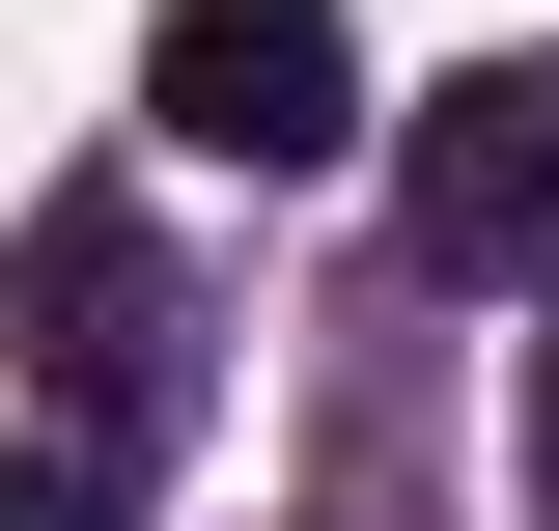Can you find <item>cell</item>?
Wrapping results in <instances>:
<instances>
[{
  "label": "cell",
  "instance_id": "4",
  "mask_svg": "<svg viewBox=\"0 0 559 531\" xmlns=\"http://www.w3.org/2000/svg\"><path fill=\"white\" fill-rule=\"evenodd\" d=\"M0 531H140V504H112V448H0Z\"/></svg>",
  "mask_w": 559,
  "mask_h": 531
},
{
  "label": "cell",
  "instance_id": "1",
  "mask_svg": "<svg viewBox=\"0 0 559 531\" xmlns=\"http://www.w3.org/2000/svg\"><path fill=\"white\" fill-rule=\"evenodd\" d=\"M140 113H168V168H336L364 140V28L336 0H140Z\"/></svg>",
  "mask_w": 559,
  "mask_h": 531
},
{
  "label": "cell",
  "instance_id": "3",
  "mask_svg": "<svg viewBox=\"0 0 559 531\" xmlns=\"http://www.w3.org/2000/svg\"><path fill=\"white\" fill-rule=\"evenodd\" d=\"M419 252L448 280H559V28L476 84H419Z\"/></svg>",
  "mask_w": 559,
  "mask_h": 531
},
{
  "label": "cell",
  "instance_id": "5",
  "mask_svg": "<svg viewBox=\"0 0 559 531\" xmlns=\"http://www.w3.org/2000/svg\"><path fill=\"white\" fill-rule=\"evenodd\" d=\"M532 531H559V335H532Z\"/></svg>",
  "mask_w": 559,
  "mask_h": 531
},
{
  "label": "cell",
  "instance_id": "2",
  "mask_svg": "<svg viewBox=\"0 0 559 531\" xmlns=\"http://www.w3.org/2000/svg\"><path fill=\"white\" fill-rule=\"evenodd\" d=\"M28 308H57V420H84V448H168L197 308H168V252H140L112 197H57V224H28Z\"/></svg>",
  "mask_w": 559,
  "mask_h": 531
}]
</instances>
